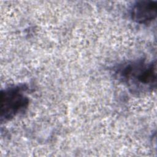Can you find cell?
I'll return each mask as SVG.
<instances>
[{
    "instance_id": "obj_1",
    "label": "cell",
    "mask_w": 157,
    "mask_h": 157,
    "mask_svg": "<svg viewBox=\"0 0 157 157\" xmlns=\"http://www.w3.org/2000/svg\"><path fill=\"white\" fill-rule=\"evenodd\" d=\"M118 80L132 93L153 91L156 85V64L154 61L139 59L119 66L115 71Z\"/></svg>"
},
{
    "instance_id": "obj_2",
    "label": "cell",
    "mask_w": 157,
    "mask_h": 157,
    "mask_svg": "<svg viewBox=\"0 0 157 157\" xmlns=\"http://www.w3.org/2000/svg\"><path fill=\"white\" fill-rule=\"evenodd\" d=\"M27 91L28 87L24 85L12 86L1 91V123L10 121L26 111L29 103Z\"/></svg>"
},
{
    "instance_id": "obj_3",
    "label": "cell",
    "mask_w": 157,
    "mask_h": 157,
    "mask_svg": "<svg viewBox=\"0 0 157 157\" xmlns=\"http://www.w3.org/2000/svg\"><path fill=\"white\" fill-rule=\"evenodd\" d=\"M131 19L138 24L147 25L156 18L157 2L156 1H139L131 7Z\"/></svg>"
}]
</instances>
